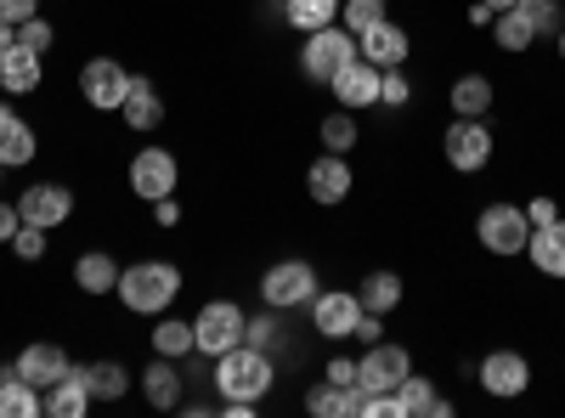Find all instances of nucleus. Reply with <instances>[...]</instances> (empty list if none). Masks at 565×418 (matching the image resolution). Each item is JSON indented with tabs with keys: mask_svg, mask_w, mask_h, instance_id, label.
I'll return each instance as SVG.
<instances>
[{
	"mask_svg": "<svg viewBox=\"0 0 565 418\" xmlns=\"http://www.w3.org/2000/svg\"><path fill=\"white\" fill-rule=\"evenodd\" d=\"M282 334H289V329H282V311H271V306L244 322V345H255V351H266V356L282 351Z\"/></svg>",
	"mask_w": 565,
	"mask_h": 418,
	"instance_id": "33",
	"label": "nucleus"
},
{
	"mask_svg": "<svg viewBox=\"0 0 565 418\" xmlns=\"http://www.w3.org/2000/svg\"><path fill=\"white\" fill-rule=\"evenodd\" d=\"M34 153H40L34 125L0 103V164H7V170H23V164H34Z\"/></svg>",
	"mask_w": 565,
	"mask_h": 418,
	"instance_id": "19",
	"label": "nucleus"
},
{
	"mask_svg": "<svg viewBox=\"0 0 565 418\" xmlns=\"http://www.w3.org/2000/svg\"><path fill=\"white\" fill-rule=\"evenodd\" d=\"M18 226H23L18 199H0V244H12V238H18Z\"/></svg>",
	"mask_w": 565,
	"mask_h": 418,
	"instance_id": "41",
	"label": "nucleus"
},
{
	"mask_svg": "<svg viewBox=\"0 0 565 418\" xmlns=\"http://www.w3.org/2000/svg\"><path fill=\"white\" fill-rule=\"evenodd\" d=\"M328 385H340V390H351L356 385V362L351 356H328V374H322Z\"/></svg>",
	"mask_w": 565,
	"mask_h": 418,
	"instance_id": "40",
	"label": "nucleus"
},
{
	"mask_svg": "<svg viewBox=\"0 0 565 418\" xmlns=\"http://www.w3.org/2000/svg\"><path fill=\"white\" fill-rule=\"evenodd\" d=\"M317 289H322V283H317V266H311V260H277V266H266V277H260V300H266L271 311L311 306Z\"/></svg>",
	"mask_w": 565,
	"mask_h": 418,
	"instance_id": "8",
	"label": "nucleus"
},
{
	"mask_svg": "<svg viewBox=\"0 0 565 418\" xmlns=\"http://www.w3.org/2000/svg\"><path fill=\"white\" fill-rule=\"evenodd\" d=\"M351 57H356V34H351L345 23H328V29L306 34V45H300V74L317 79V85H328Z\"/></svg>",
	"mask_w": 565,
	"mask_h": 418,
	"instance_id": "5",
	"label": "nucleus"
},
{
	"mask_svg": "<svg viewBox=\"0 0 565 418\" xmlns=\"http://www.w3.org/2000/svg\"><path fill=\"white\" fill-rule=\"evenodd\" d=\"M396 401H402V418H452V401L436 390V379H424V374H407L396 385Z\"/></svg>",
	"mask_w": 565,
	"mask_h": 418,
	"instance_id": "22",
	"label": "nucleus"
},
{
	"mask_svg": "<svg viewBox=\"0 0 565 418\" xmlns=\"http://www.w3.org/2000/svg\"><path fill=\"white\" fill-rule=\"evenodd\" d=\"M380 322H385V317H373V311H362V317H356V334H351V340H362V345H380V334H385Z\"/></svg>",
	"mask_w": 565,
	"mask_h": 418,
	"instance_id": "44",
	"label": "nucleus"
},
{
	"mask_svg": "<svg viewBox=\"0 0 565 418\" xmlns=\"http://www.w3.org/2000/svg\"><path fill=\"white\" fill-rule=\"evenodd\" d=\"M469 23H476V29H492V7H481V0H476V7H469Z\"/></svg>",
	"mask_w": 565,
	"mask_h": 418,
	"instance_id": "46",
	"label": "nucleus"
},
{
	"mask_svg": "<svg viewBox=\"0 0 565 418\" xmlns=\"http://www.w3.org/2000/svg\"><path fill=\"white\" fill-rule=\"evenodd\" d=\"M12 40H18V29H12L7 18H0V52H7V45H12Z\"/></svg>",
	"mask_w": 565,
	"mask_h": 418,
	"instance_id": "47",
	"label": "nucleus"
},
{
	"mask_svg": "<svg viewBox=\"0 0 565 418\" xmlns=\"http://www.w3.org/2000/svg\"><path fill=\"white\" fill-rule=\"evenodd\" d=\"M492 40L503 45V52H532V45H537V29L526 23L521 7H509V12H492Z\"/></svg>",
	"mask_w": 565,
	"mask_h": 418,
	"instance_id": "31",
	"label": "nucleus"
},
{
	"mask_svg": "<svg viewBox=\"0 0 565 418\" xmlns=\"http://www.w3.org/2000/svg\"><path fill=\"white\" fill-rule=\"evenodd\" d=\"M521 12L537 29V40H554L565 29V7H559V0H521Z\"/></svg>",
	"mask_w": 565,
	"mask_h": 418,
	"instance_id": "35",
	"label": "nucleus"
},
{
	"mask_svg": "<svg viewBox=\"0 0 565 418\" xmlns=\"http://www.w3.org/2000/svg\"><path fill=\"white\" fill-rule=\"evenodd\" d=\"M356 317H362V300L351 289H317L311 294V329L322 340H351L356 334Z\"/></svg>",
	"mask_w": 565,
	"mask_h": 418,
	"instance_id": "12",
	"label": "nucleus"
},
{
	"mask_svg": "<svg viewBox=\"0 0 565 418\" xmlns=\"http://www.w3.org/2000/svg\"><path fill=\"white\" fill-rule=\"evenodd\" d=\"M244 306L238 300H204L199 306V317H193V351L199 356H221V351H232V345H244Z\"/></svg>",
	"mask_w": 565,
	"mask_h": 418,
	"instance_id": "4",
	"label": "nucleus"
},
{
	"mask_svg": "<svg viewBox=\"0 0 565 418\" xmlns=\"http://www.w3.org/2000/svg\"><path fill=\"white\" fill-rule=\"evenodd\" d=\"M413 374V356L402 351V345H367V356H356V385H362V396H385V390H396L402 379Z\"/></svg>",
	"mask_w": 565,
	"mask_h": 418,
	"instance_id": "10",
	"label": "nucleus"
},
{
	"mask_svg": "<svg viewBox=\"0 0 565 418\" xmlns=\"http://www.w3.org/2000/svg\"><path fill=\"white\" fill-rule=\"evenodd\" d=\"M119 260L108 255V249H85L79 260H74V289L79 294H114L119 289Z\"/></svg>",
	"mask_w": 565,
	"mask_h": 418,
	"instance_id": "24",
	"label": "nucleus"
},
{
	"mask_svg": "<svg viewBox=\"0 0 565 418\" xmlns=\"http://www.w3.org/2000/svg\"><path fill=\"white\" fill-rule=\"evenodd\" d=\"M141 396H148V407H159V412H175L181 407V367H175V356H153L148 367H141Z\"/></svg>",
	"mask_w": 565,
	"mask_h": 418,
	"instance_id": "20",
	"label": "nucleus"
},
{
	"mask_svg": "<svg viewBox=\"0 0 565 418\" xmlns=\"http://www.w3.org/2000/svg\"><path fill=\"white\" fill-rule=\"evenodd\" d=\"M68 351L57 345V340H34V345H23V356H18V374L34 385V390H52L57 379H68Z\"/></svg>",
	"mask_w": 565,
	"mask_h": 418,
	"instance_id": "17",
	"label": "nucleus"
},
{
	"mask_svg": "<svg viewBox=\"0 0 565 418\" xmlns=\"http://www.w3.org/2000/svg\"><path fill=\"white\" fill-rule=\"evenodd\" d=\"M402 277L396 271H367L362 277V289H356V300H362V311H373V317H391L396 306H402Z\"/></svg>",
	"mask_w": 565,
	"mask_h": 418,
	"instance_id": "28",
	"label": "nucleus"
},
{
	"mask_svg": "<svg viewBox=\"0 0 565 418\" xmlns=\"http://www.w3.org/2000/svg\"><path fill=\"white\" fill-rule=\"evenodd\" d=\"M210 379H215L221 401H266V390L277 385V362L255 345H232L215 356Z\"/></svg>",
	"mask_w": 565,
	"mask_h": 418,
	"instance_id": "2",
	"label": "nucleus"
},
{
	"mask_svg": "<svg viewBox=\"0 0 565 418\" xmlns=\"http://www.w3.org/2000/svg\"><path fill=\"white\" fill-rule=\"evenodd\" d=\"M18 215L29 226H45V232H57L68 215H74V193L63 187V181H34V187L18 193Z\"/></svg>",
	"mask_w": 565,
	"mask_h": 418,
	"instance_id": "14",
	"label": "nucleus"
},
{
	"mask_svg": "<svg viewBox=\"0 0 565 418\" xmlns=\"http://www.w3.org/2000/svg\"><path fill=\"white\" fill-rule=\"evenodd\" d=\"M413 103V85L402 68H380V108H407Z\"/></svg>",
	"mask_w": 565,
	"mask_h": 418,
	"instance_id": "38",
	"label": "nucleus"
},
{
	"mask_svg": "<svg viewBox=\"0 0 565 418\" xmlns=\"http://www.w3.org/2000/svg\"><path fill=\"white\" fill-rule=\"evenodd\" d=\"M74 374L85 379V390H90V401H119V396H130V367L125 362H114V356H103V362H85V367H74Z\"/></svg>",
	"mask_w": 565,
	"mask_h": 418,
	"instance_id": "23",
	"label": "nucleus"
},
{
	"mask_svg": "<svg viewBox=\"0 0 565 418\" xmlns=\"http://www.w3.org/2000/svg\"><path fill=\"white\" fill-rule=\"evenodd\" d=\"M45 249H52V232H45V226H29V221H23V226H18V238H12V255L34 266V260H45Z\"/></svg>",
	"mask_w": 565,
	"mask_h": 418,
	"instance_id": "37",
	"label": "nucleus"
},
{
	"mask_svg": "<svg viewBox=\"0 0 565 418\" xmlns=\"http://www.w3.org/2000/svg\"><path fill=\"white\" fill-rule=\"evenodd\" d=\"M476 238H481V249H487V255H503V260L526 255V244H532L526 204H509V199L487 204V210L476 215Z\"/></svg>",
	"mask_w": 565,
	"mask_h": 418,
	"instance_id": "3",
	"label": "nucleus"
},
{
	"mask_svg": "<svg viewBox=\"0 0 565 418\" xmlns=\"http://www.w3.org/2000/svg\"><path fill=\"white\" fill-rule=\"evenodd\" d=\"M526 221H532V226H554V221H559V204H554V199H532V204H526Z\"/></svg>",
	"mask_w": 565,
	"mask_h": 418,
	"instance_id": "43",
	"label": "nucleus"
},
{
	"mask_svg": "<svg viewBox=\"0 0 565 418\" xmlns=\"http://www.w3.org/2000/svg\"><path fill=\"white\" fill-rule=\"evenodd\" d=\"M476 379H481V390H487V396H498V401L526 396V390H532V362H526L521 351H487Z\"/></svg>",
	"mask_w": 565,
	"mask_h": 418,
	"instance_id": "13",
	"label": "nucleus"
},
{
	"mask_svg": "<svg viewBox=\"0 0 565 418\" xmlns=\"http://www.w3.org/2000/svg\"><path fill=\"white\" fill-rule=\"evenodd\" d=\"M447 103H452L458 119H487V108H492V79H487V74H458L452 90H447Z\"/></svg>",
	"mask_w": 565,
	"mask_h": 418,
	"instance_id": "27",
	"label": "nucleus"
},
{
	"mask_svg": "<svg viewBox=\"0 0 565 418\" xmlns=\"http://www.w3.org/2000/svg\"><path fill=\"white\" fill-rule=\"evenodd\" d=\"M45 412L52 418H85L90 412V390H85V379L68 367V379H57L52 390H45Z\"/></svg>",
	"mask_w": 565,
	"mask_h": 418,
	"instance_id": "30",
	"label": "nucleus"
},
{
	"mask_svg": "<svg viewBox=\"0 0 565 418\" xmlns=\"http://www.w3.org/2000/svg\"><path fill=\"white\" fill-rule=\"evenodd\" d=\"M407 52H413V34L402 23H391V18H380L373 29L356 34V57H367L373 68H402Z\"/></svg>",
	"mask_w": 565,
	"mask_h": 418,
	"instance_id": "15",
	"label": "nucleus"
},
{
	"mask_svg": "<svg viewBox=\"0 0 565 418\" xmlns=\"http://www.w3.org/2000/svg\"><path fill=\"white\" fill-rule=\"evenodd\" d=\"M0 18H7V23L18 29L23 18H40V0H0Z\"/></svg>",
	"mask_w": 565,
	"mask_h": 418,
	"instance_id": "42",
	"label": "nucleus"
},
{
	"mask_svg": "<svg viewBox=\"0 0 565 418\" xmlns=\"http://www.w3.org/2000/svg\"><path fill=\"white\" fill-rule=\"evenodd\" d=\"M282 23L300 34H317L328 23H340V0H282Z\"/></svg>",
	"mask_w": 565,
	"mask_h": 418,
	"instance_id": "29",
	"label": "nucleus"
},
{
	"mask_svg": "<svg viewBox=\"0 0 565 418\" xmlns=\"http://www.w3.org/2000/svg\"><path fill=\"white\" fill-rule=\"evenodd\" d=\"M328 90H334L340 108H380V68H373L367 57H351L334 79H328Z\"/></svg>",
	"mask_w": 565,
	"mask_h": 418,
	"instance_id": "16",
	"label": "nucleus"
},
{
	"mask_svg": "<svg viewBox=\"0 0 565 418\" xmlns=\"http://www.w3.org/2000/svg\"><path fill=\"white\" fill-rule=\"evenodd\" d=\"M481 7H492V12H509V7H521V0H481Z\"/></svg>",
	"mask_w": 565,
	"mask_h": 418,
	"instance_id": "48",
	"label": "nucleus"
},
{
	"mask_svg": "<svg viewBox=\"0 0 565 418\" xmlns=\"http://www.w3.org/2000/svg\"><path fill=\"white\" fill-rule=\"evenodd\" d=\"M119 119H125L136 136H148V130H159V125H164V103H159V90H153V79H148V74H130V97H125Z\"/></svg>",
	"mask_w": 565,
	"mask_h": 418,
	"instance_id": "21",
	"label": "nucleus"
},
{
	"mask_svg": "<svg viewBox=\"0 0 565 418\" xmlns=\"http://www.w3.org/2000/svg\"><path fill=\"white\" fill-rule=\"evenodd\" d=\"M153 356H193V322H181V317H159L153 322V334H148Z\"/></svg>",
	"mask_w": 565,
	"mask_h": 418,
	"instance_id": "32",
	"label": "nucleus"
},
{
	"mask_svg": "<svg viewBox=\"0 0 565 418\" xmlns=\"http://www.w3.org/2000/svg\"><path fill=\"white\" fill-rule=\"evenodd\" d=\"M492 130L481 125V119H458L452 114V125L441 130V153H447V164L458 170V175H481L487 164H492Z\"/></svg>",
	"mask_w": 565,
	"mask_h": 418,
	"instance_id": "7",
	"label": "nucleus"
},
{
	"mask_svg": "<svg viewBox=\"0 0 565 418\" xmlns=\"http://www.w3.org/2000/svg\"><path fill=\"white\" fill-rule=\"evenodd\" d=\"M153 221H159V226H181V204H175V193L153 204Z\"/></svg>",
	"mask_w": 565,
	"mask_h": 418,
	"instance_id": "45",
	"label": "nucleus"
},
{
	"mask_svg": "<svg viewBox=\"0 0 565 418\" xmlns=\"http://www.w3.org/2000/svg\"><path fill=\"white\" fill-rule=\"evenodd\" d=\"M18 45H29V52H40V57H45V52L57 45V29L45 23V18H23V23H18Z\"/></svg>",
	"mask_w": 565,
	"mask_h": 418,
	"instance_id": "39",
	"label": "nucleus"
},
{
	"mask_svg": "<svg viewBox=\"0 0 565 418\" xmlns=\"http://www.w3.org/2000/svg\"><path fill=\"white\" fill-rule=\"evenodd\" d=\"M391 12V0H340V23L351 29V34H362V29H373Z\"/></svg>",
	"mask_w": 565,
	"mask_h": 418,
	"instance_id": "36",
	"label": "nucleus"
},
{
	"mask_svg": "<svg viewBox=\"0 0 565 418\" xmlns=\"http://www.w3.org/2000/svg\"><path fill=\"white\" fill-rule=\"evenodd\" d=\"M130 97V68L119 57H90L79 63V103L97 114H119Z\"/></svg>",
	"mask_w": 565,
	"mask_h": 418,
	"instance_id": "6",
	"label": "nucleus"
},
{
	"mask_svg": "<svg viewBox=\"0 0 565 418\" xmlns=\"http://www.w3.org/2000/svg\"><path fill=\"white\" fill-rule=\"evenodd\" d=\"M0 175H7V164H0Z\"/></svg>",
	"mask_w": 565,
	"mask_h": 418,
	"instance_id": "50",
	"label": "nucleus"
},
{
	"mask_svg": "<svg viewBox=\"0 0 565 418\" xmlns=\"http://www.w3.org/2000/svg\"><path fill=\"white\" fill-rule=\"evenodd\" d=\"M554 45H559V63H565V29H559V34H554Z\"/></svg>",
	"mask_w": 565,
	"mask_h": 418,
	"instance_id": "49",
	"label": "nucleus"
},
{
	"mask_svg": "<svg viewBox=\"0 0 565 418\" xmlns=\"http://www.w3.org/2000/svg\"><path fill=\"white\" fill-rule=\"evenodd\" d=\"M119 306L130 317H164L181 294V266L175 260H136L119 271Z\"/></svg>",
	"mask_w": 565,
	"mask_h": 418,
	"instance_id": "1",
	"label": "nucleus"
},
{
	"mask_svg": "<svg viewBox=\"0 0 565 418\" xmlns=\"http://www.w3.org/2000/svg\"><path fill=\"white\" fill-rule=\"evenodd\" d=\"M125 181H130V193H136L141 204H159V199H170V193H175L181 164H175V153H170V148H141V153H130Z\"/></svg>",
	"mask_w": 565,
	"mask_h": 418,
	"instance_id": "9",
	"label": "nucleus"
},
{
	"mask_svg": "<svg viewBox=\"0 0 565 418\" xmlns=\"http://www.w3.org/2000/svg\"><path fill=\"white\" fill-rule=\"evenodd\" d=\"M45 412V390H34L18 367L0 374V418H40Z\"/></svg>",
	"mask_w": 565,
	"mask_h": 418,
	"instance_id": "26",
	"label": "nucleus"
},
{
	"mask_svg": "<svg viewBox=\"0 0 565 418\" xmlns=\"http://www.w3.org/2000/svg\"><path fill=\"white\" fill-rule=\"evenodd\" d=\"M45 85V63H40V52H29V45H7L0 52V90L7 97H34V90Z\"/></svg>",
	"mask_w": 565,
	"mask_h": 418,
	"instance_id": "18",
	"label": "nucleus"
},
{
	"mask_svg": "<svg viewBox=\"0 0 565 418\" xmlns=\"http://www.w3.org/2000/svg\"><path fill=\"white\" fill-rule=\"evenodd\" d=\"M317 136H322V148H328V153H351L362 130H356V114L340 108V114H328V119L317 125Z\"/></svg>",
	"mask_w": 565,
	"mask_h": 418,
	"instance_id": "34",
	"label": "nucleus"
},
{
	"mask_svg": "<svg viewBox=\"0 0 565 418\" xmlns=\"http://www.w3.org/2000/svg\"><path fill=\"white\" fill-rule=\"evenodd\" d=\"M526 260H532L543 277H565V215H559L554 226H532Z\"/></svg>",
	"mask_w": 565,
	"mask_h": 418,
	"instance_id": "25",
	"label": "nucleus"
},
{
	"mask_svg": "<svg viewBox=\"0 0 565 418\" xmlns=\"http://www.w3.org/2000/svg\"><path fill=\"white\" fill-rule=\"evenodd\" d=\"M351 187H356V175H351L345 153H328V148H322V153L311 159V170H306V199L322 204V210H334V204L351 199Z\"/></svg>",
	"mask_w": 565,
	"mask_h": 418,
	"instance_id": "11",
	"label": "nucleus"
}]
</instances>
